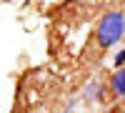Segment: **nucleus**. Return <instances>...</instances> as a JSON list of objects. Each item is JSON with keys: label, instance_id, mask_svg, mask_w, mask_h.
I'll return each mask as SVG.
<instances>
[{"label": "nucleus", "instance_id": "f03ea898", "mask_svg": "<svg viewBox=\"0 0 125 113\" xmlns=\"http://www.w3.org/2000/svg\"><path fill=\"white\" fill-rule=\"evenodd\" d=\"M108 88H110V96L113 98H125V68H118L115 73L110 75Z\"/></svg>", "mask_w": 125, "mask_h": 113}, {"label": "nucleus", "instance_id": "f257e3e1", "mask_svg": "<svg viewBox=\"0 0 125 113\" xmlns=\"http://www.w3.org/2000/svg\"><path fill=\"white\" fill-rule=\"evenodd\" d=\"M125 35V13L123 10H108L95 25V45L98 50H108Z\"/></svg>", "mask_w": 125, "mask_h": 113}, {"label": "nucleus", "instance_id": "7ed1b4c3", "mask_svg": "<svg viewBox=\"0 0 125 113\" xmlns=\"http://www.w3.org/2000/svg\"><path fill=\"white\" fill-rule=\"evenodd\" d=\"M118 68H125V48L115 55V70H118Z\"/></svg>", "mask_w": 125, "mask_h": 113}]
</instances>
